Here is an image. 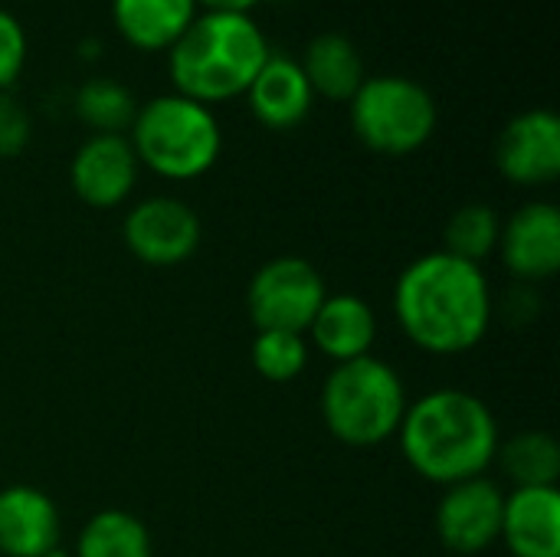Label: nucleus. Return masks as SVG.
<instances>
[{
	"label": "nucleus",
	"mask_w": 560,
	"mask_h": 557,
	"mask_svg": "<svg viewBox=\"0 0 560 557\" xmlns=\"http://www.w3.org/2000/svg\"><path fill=\"white\" fill-rule=\"evenodd\" d=\"M308 341L299 332H256L253 338V368L262 381L289 384L308 368Z\"/></svg>",
	"instance_id": "nucleus-23"
},
{
	"label": "nucleus",
	"mask_w": 560,
	"mask_h": 557,
	"mask_svg": "<svg viewBox=\"0 0 560 557\" xmlns=\"http://www.w3.org/2000/svg\"><path fill=\"white\" fill-rule=\"evenodd\" d=\"M33 135L30 112L7 92H0V158H16Z\"/></svg>",
	"instance_id": "nucleus-24"
},
{
	"label": "nucleus",
	"mask_w": 560,
	"mask_h": 557,
	"mask_svg": "<svg viewBox=\"0 0 560 557\" xmlns=\"http://www.w3.org/2000/svg\"><path fill=\"white\" fill-rule=\"evenodd\" d=\"M269 56L262 30L246 13H207L171 46V79L177 95L210 108L243 95Z\"/></svg>",
	"instance_id": "nucleus-3"
},
{
	"label": "nucleus",
	"mask_w": 560,
	"mask_h": 557,
	"mask_svg": "<svg viewBox=\"0 0 560 557\" xmlns=\"http://www.w3.org/2000/svg\"><path fill=\"white\" fill-rule=\"evenodd\" d=\"M495 164L505 181L522 187L555 184L560 174V121L551 108H528L515 115L499 141Z\"/></svg>",
	"instance_id": "nucleus-10"
},
{
	"label": "nucleus",
	"mask_w": 560,
	"mask_h": 557,
	"mask_svg": "<svg viewBox=\"0 0 560 557\" xmlns=\"http://www.w3.org/2000/svg\"><path fill=\"white\" fill-rule=\"evenodd\" d=\"M62 522L56 502L36 486L0 489V555L46 557L59 548Z\"/></svg>",
	"instance_id": "nucleus-13"
},
{
	"label": "nucleus",
	"mask_w": 560,
	"mask_h": 557,
	"mask_svg": "<svg viewBox=\"0 0 560 557\" xmlns=\"http://www.w3.org/2000/svg\"><path fill=\"white\" fill-rule=\"evenodd\" d=\"M351 128L377 154H413L436 131V102L420 82L404 76L364 79L351 98Z\"/></svg>",
	"instance_id": "nucleus-6"
},
{
	"label": "nucleus",
	"mask_w": 560,
	"mask_h": 557,
	"mask_svg": "<svg viewBox=\"0 0 560 557\" xmlns=\"http://www.w3.org/2000/svg\"><path fill=\"white\" fill-rule=\"evenodd\" d=\"M502 509H505V496L486 476L446 486L436 506V535L443 548L459 557L489 552L502 532Z\"/></svg>",
	"instance_id": "nucleus-9"
},
{
	"label": "nucleus",
	"mask_w": 560,
	"mask_h": 557,
	"mask_svg": "<svg viewBox=\"0 0 560 557\" xmlns=\"http://www.w3.org/2000/svg\"><path fill=\"white\" fill-rule=\"evenodd\" d=\"M397 440L410 469L436 486L486 476L502 443L489 404L459 387H440L407 404Z\"/></svg>",
	"instance_id": "nucleus-2"
},
{
	"label": "nucleus",
	"mask_w": 560,
	"mask_h": 557,
	"mask_svg": "<svg viewBox=\"0 0 560 557\" xmlns=\"http://www.w3.org/2000/svg\"><path fill=\"white\" fill-rule=\"evenodd\" d=\"M72 190L95 210H112L135 190L138 158L125 135H92L79 144L72 167Z\"/></svg>",
	"instance_id": "nucleus-12"
},
{
	"label": "nucleus",
	"mask_w": 560,
	"mask_h": 557,
	"mask_svg": "<svg viewBox=\"0 0 560 557\" xmlns=\"http://www.w3.org/2000/svg\"><path fill=\"white\" fill-rule=\"evenodd\" d=\"M499 542H505L512 557H560L558 486L515 489L505 496Z\"/></svg>",
	"instance_id": "nucleus-15"
},
{
	"label": "nucleus",
	"mask_w": 560,
	"mask_h": 557,
	"mask_svg": "<svg viewBox=\"0 0 560 557\" xmlns=\"http://www.w3.org/2000/svg\"><path fill=\"white\" fill-rule=\"evenodd\" d=\"M407 404L400 374L374 355L335 364L322 384V420L351 450H371L397 437Z\"/></svg>",
	"instance_id": "nucleus-4"
},
{
	"label": "nucleus",
	"mask_w": 560,
	"mask_h": 557,
	"mask_svg": "<svg viewBox=\"0 0 560 557\" xmlns=\"http://www.w3.org/2000/svg\"><path fill=\"white\" fill-rule=\"evenodd\" d=\"M495 463L502 466V473L512 479L515 489L558 486L560 446L551 433L525 430V433H515L512 440L499 443Z\"/></svg>",
	"instance_id": "nucleus-20"
},
{
	"label": "nucleus",
	"mask_w": 560,
	"mask_h": 557,
	"mask_svg": "<svg viewBox=\"0 0 560 557\" xmlns=\"http://www.w3.org/2000/svg\"><path fill=\"white\" fill-rule=\"evenodd\" d=\"M305 341L308 348L322 351L335 364L368 358L377 341V315L361 295L351 292L325 295L305 332Z\"/></svg>",
	"instance_id": "nucleus-14"
},
{
	"label": "nucleus",
	"mask_w": 560,
	"mask_h": 557,
	"mask_svg": "<svg viewBox=\"0 0 560 557\" xmlns=\"http://www.w3.org/2000/svg\"><path fill=\"white\" fill-rule=\"evenodd\" d=\"M499 233L502 220L489 204H466L446 220L443 253L482 266V259H489L499 250Z\"/></svg>",
	"instance_id": "nucleus-21"
},
{
	"label": "nucleus",
	"mask_w": 560,
	"mask_h": 557,
	"mask_svg": "<svg viewBox=\"0 0 560 557\" xmlns=\"http://www.w3.org/2000/svg\"><path fill=\"white\" fill-rule=\"evenodd\" d=\"M128 253L158 269L187 263L200 246V217L177 197H148L135 204L121 227Z\"/></svg>",
	"instance_id": "nucleus-8"
},
{
	"label": "nucleus",
	"mask_w": 560,
	"mask_h": 557,
	"mask_svg": "<svg viewBox=\"0 0 560 557\" xmlns=\"http://www.w3.org/2000/svg\"><path fill=\"white\" fill-rule=\"evenodd\" d=\"M210 7V13H246L256 0H200Z\"/></svg>",
	"instance_id": "nucleus-26"
},
{
	"label": "nucleus",
	"mask_w": 560,
	"mask_h": 557,
	"mask_svg": "<svg viewBox=\"0 0 560 557\" xmlns=\"http://www.w3.org/2000/svg\"><path fill=\"white\" fill-rule=\"evenodd\" d=\"M75 112L95 135H121L138 115V102L128 85L115 79H89L75 92Z\"/></svg>",
	"instance_id": "nucleus-22"
},
{
	"label": "nucleus",
	"mask_w": 560,
	"mask_h": 557,
	"mask_svg": "<svg viewBox=\"0 0 560 557\" xmlns=\"http://www.w3.org/2000/svg\"><path fill=\"white\" fill-rule=\"evenodd\" d=\"M26 59V36L10 10H0V92L20 76Z\"/></svg>",
	"instance_id": "nucleus-25"
},
{
	"label": "nucleus",
	"mask_w": 560,
	"mask_h": 557,
	"mask_svg": "<svg viewBox=\"0 0 560 557\" xmlns=\"http://www.w3.org/2000/svg\"><path fill=\"white\" fill-rule=\"evenodd\" d=\"M246 95H249L253 115L266 128H276V131H285L305 121L312 98H315L302 66L289 56H269L262 69L256 72V79L249 82Z\"/></svg>",
	"instance_id": "nucleus-16"
},
{
	"label": "nucleus",
	"mask_w": 560,
	"mask_h": 557,
	"mask_svg": "<svg viewBox=\"0 0 560 557\" xmlns=\"http://www.w3.org/2000/svg\"><path fill=\"white\" fill-rule=\"evenodd\" d=\"M325 295L328 286L308 259L276 256L253 272L246 286V312L256 332L305 335Z\"/></svg>",
	"instance_id": "nucleus-7"
},
{
	"label": "nucleus",
	"mask_w": 560,
	"mask_h": 557,
	"mask_svg": "<svg viewBox=\"0 0 560 557\" xmlns=\"http://www.w3.org/2000/svg\"><path fill=\"white\" fill-rule=\"evenodd\" d=\"M302 72L315 95L331 102H351L364 82V62L358 46L341 33H322L308 43Z\"/></svg>",
	"instance_id": "nucleus-18"
},
{
	"label": "nucleus",
	"mask_w": 560,
	"mask_h": 557,
	"mask_svg": "<svg viewBox=\"0 0 560 557\" xmlns=\"http://www.w3.org/2000/svg\"><path fill=\"white\" fill-rule=\"evenodd\" d=\"M197 0H112L115 26L138 49H171L194 23Z\"/></svg>",
	"instance_id": "nucleus-17"
},
{
	"label": "nucleus",
	"mask_w": 560,
	"mask_h": 557,
	"mask_svg": "<svg viewBox=\"0 0 560 557\" xmlns=\"http://www.w3.org/2000/svg\"><path fill=\"white\" fill-rule=\"evenodd\" d=\"M131 148L138 164L167 181H194L207 174L223 148L213 112L187 95H158L138 108L131 121Z\"/></svg>",
	"instance_id": "nucleus-5"
},
{
	"label": "nucleus",
	"mask_w": 560,
	"mask_h": 557,
	"mask_svg": "<svg viewBox=\"0 0 560 557\" xmlns=\"http://www.w3.org/2000/svg\"><path fill=\"white\" fill-rule=\"evenodd\" d=\"M46 557H69V555H66L62 548H52V552H49V555H46Z\"/></svg>",
	"instance_id": "nucleus-27"
},
{
	"label": "nucleus",
	"mask_w": 560,
	"mask_h": 557,
	"mask_svg": "<svg viewBox=\"0 0 560 557\" xmlns=\"http://www.w3.org/2000/svg\"><path fill=\"white\" fill-rule=\"evenodd\" d=\"M75 557H154V542L138 515L125 509H102L82 525Z\"/></svg>",
	"instance_id": "nucleus-19"
},
{
	"label": "nucleus",
	"mask_w": 560,
	"mask_h": 557,
	"mask_svg": "<svg viewBox=\"0 0 560 557\" xmlns=\"http://www.w3.org/2000/svg\"><path fill=\"white\" fill-rule=\"evenodd\" d=\"M394 318L420 351L453 358L486 341L495 302L482 266L436 250L397 276Z\"/></svg>",
	"instance_id": "nucleus-1"
},
{
	"label": "nucleus",
	"mask_w": 560,
	"mask_h": 557,
	"mask_svg": "<svg viewBox=\"0 0 560 557\" xmlns=\"http://www.w3.org/2000/svg\"><path fill=\"white\" fill-rule=\"evenodd\" d=\"M499 256L522 282L555 279L560 269V210L548 200L518 207L499 233Z\"/></svg>",
	"instance_id": "nucleus-11"
}]
</instances>
